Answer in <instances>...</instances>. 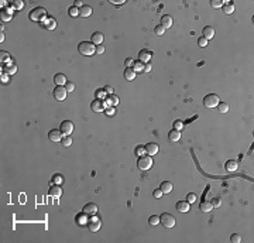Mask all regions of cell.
<instances>
[{
  "instance_id": "cell-60",
  "label": "cell",
  "mask_w": 254,
  "mask_h": 243,
  "mask_svg": "<svg viewBox=\"0 0 254 243\" xmlns=\"http://www.w3.org/2000/svg\"><path fill=\"white\" fill-rule=\"evenodd\" d=\"M6 5H7V2H3V0L0 2V6H2V7H3V6H6Z\"/></svg>"
},
{
  "instance_id": "cell-35",
  "label": "cell",
  "mask_w": 254,
  "mask_h": 243,
  "mask_svg": "<svg viewBox=\"0 0 254 243\" xmlns=\"http://www.w3.org/2000/svg\"><path fill=\"white\" fill-rule=\"evenodd\" d=\"M68 14L72 16V17H76V16L79 14V9L76 7V6H72V7H69V10H68Z\"/></svg>"
},
{
  "instance_id": "cell-40",
  "label": "cell",
  "mask_w": 254,
  "mask_h": 243,
  "mask_svg": "<svg viewBox=\"0 0 254 243\" xmlns=\"http://www.w3.org/2000/svg\"><path fill=\"white\" fill-rule=\"evenodd\" d=\"M210 6L215 7V9H217V7H222L223 6V2L222 0H212V2H210Z\"/></svg>"
},
{
  "instance_id": "cell-21",
  "label": "cell",
  "mask_w": 254,
  "mask_h": 243,
  "mask_svg": "<svg viewBox=\"0 0 254 243\" xmlns=\"http://www.w3.org/2000/svg\"><path fill=\"white\" fill-rule=\"evenodd\" d=\"M160 189L162 191V194H170V192L174 189V185H172V182H170V181H164V182H161Z\"/></svg>"
},
{
  "instance_id": "cell-30",
  "label": "cell",
  "mask_w": 254,
  "mask_h": 243,
  "mask_svg": "<svg viewBox=\"0 0 254 243\" xmlns=\"http://www.w3.org/2000/svg\"><path fill=\"white\" fill-rule=\"evenodd\" d=\"M217 108V110L220 113H226V112H229V103H226V102H219V105L216 106Z\"/></svg>"
},
{
  "instance_id": "cell-43",
  "label": "cell",
  "mask_w": 254,
  "mask_h": 243,
  "mask_svg": "<svg viewBox=\"0 0 254 243\" xmlns=\"http://www.w3.org/2000/svg\"><path fill=\"white\" fill-rule=\"evenodd\" d=\"M13 6H14V9H17V10H20V9H23V6H24V3L21 2V0H14V3H13Z\"/></svg>"
},
{
  "instance_id": "cell-29",
  "label": "cell",
  "mask_w": 254,
  "mask_h": 243,
  "mask_svg": "<svg viewBox=\"0 0 254 243\" xmlns=\"http://www.w3.org/2000/svg\"><path fill=\"white\" fill-rule=\"evenodd\" d=\"M144 62H141V61H134V64H133V69L136 71V74L137 72H141V71H144Z\"/></svg>"
},
{
  "instance_id": "cell-47",
  "label": "cell",
  "mask_w": 254,
  "mask_h": 243,
  "mask_svg": "<svg viewBox=\"0 0 254 243\" xmlns=\"http://www.w3.org/2000/svg\"><path fill=\"white\" fill-rule=\"evenodd\" d=\"M152 195H154V198H161L164 194H162V191L158 188V189H154V192H152Z\"/></svg>"
},
{
  "instance_id": "cell-37",
  "label": "cell",
  "mask_w": 254,
  "mask_h": 243,
  "mask_svg": "<svg viewBox=\"0 0 254 243\" xmlns=\"http://www.w3.org/2000/svg\"><path fill=\"white\" fill-rule=\"evenodd\" d=\"M230 242L231 243H240L241 242V236L239 233H233L230 238Z\"/></svg>"
},
{
  "instance_id": "cell-42",
  "label": "cell",
  "mask_w": 254,
  "mask_h": 243,
  "mask_svg": "<svg viewBox=\"0 0 254 243\" xmlns=\"http://www.w3.org/2000/svg\"><path fill=\"white\" fill-rule=\"evenodd\" d=\"M154 31H155V34H157V35H162V34L165 33V28H164L161 24H160V26H157V27H155V30H154Z\"/></svg>"
},
{
  "instance_id": "cell-38",
  "label": "cell",
  "mask_w": 254,
  "mask_h": 243,
  "mask_svg": "<svg viewBox=\"0 0 254 243\" xmlns=\"http://www.w3.org/2000/svg\"><path fill=\"white\" fill-rule=\"evenodd\" d=\"M52 180H54V182H55V184H58V185H61V184L64 182V177H62L61 174H55Z\"/></svg>"
},
{
  "instance_id": "cell-55",
  "label": "cell",
  "mask_w": 254,
  "mask_h": 243,
  "mask_svg": "<svg viewBox=\"0 0 254 243\" xmlns=\"http://www.w3.org/2000/svg\"><path fill=\"white\" fill-rule=\"evenodd\" d=\"M97 99H100V96H103V95H106V92H105V89H102V91H97Z\"/></svg>"
},
{
  "instance_id": "cell-58",
  "label": "cell",
  "mask_w": 254,
  "mask_h": 243,
  "mask_svg": "<svg viewBox=\"0 0 254 243\" xmlns=\"http://www.w3.org/2000/svg\"><path fill=\"white\" fill-rule=\"evenodd\" d=\"M2 82H7V74L2 76Z\"/></svg>"
},
{
  "instance_id": "cell-48",
  "label": "cell",
  "mask_w": 254,
  "mask_h": 243,
  "mask_svg": "<svg viewBox=\"0 0 254 243\" xmlns=\"http://www.w3.org/2000/svg\"><path fill=\"white\" fill-rule=\"evenodd\" d=\"M65 88H66V91H68V92H72V91L75 89V84H74V82H68Z\"/></svg>"
},
{
  "instance_id": "cell-8",
  "label": "cell",
  "mask_w": 254,
  "mask_h": 243,
  "mask_svg": "<svg viewBox=\"0 0 254 243\" xmlns=\"http://www.w3.org/2000/svg\"><path fill=\"white\" fill-rule=\"evenodd\" d=\"M100 226H102L100 220L97 219L95 215H93V218L90 220H88V229L90 230V232H97V230L100 229Z\"/></svg>"
},
{
  "instance_id": "cell-11",
  "label": "cell",
  "mask_w": 254,
  "mask_h": 243,
  "mask_svg": "<svg viewBox=\"0 0 254 243\" xmlns=\"http://www.w3.org/2000/svg\"><path fill=\"white\" fill-rule=\"evenodd\" d=\"M48 139H50L51 141H54V143L61 141L62 140V133H61V130H58V129H52V130L48 133Z\"/></svg>"
},
{
  "instance_id": "cell-15",
  "label": "cell",
  "mask_w": 254,
  "mask_h": 243,
  "mask_svg": "<svg viewBox=\"0 0 254 243\" xmlns=\"http://www.w3.org/2000/svg\"><path fill=\"white\" fill-rule=\"evenodd\" d=\"M48 194H50L51 198H60V196L62 195V189H61V185L55 184L54 187H51V188H50Z\"/></svg>"
},
{
  "instance_id": "cell-9",
  "label": "cell",
  "mask_w": 254,
  "mask_h": 243,
  "mask_svg": "<svg viewBox=\"0 0 254 243\" xmlns=\"http://www.w3.org/2000/svg\"><path fill=\"white\" fill-rule=\"evenodd\" d=\"M90 108H92V110H95V112H103L105 108H106V102H103L102 99H95V100L90 103Z\"/></svg>"
},
{
  "instance_id": "cell-44",
  "label": "cell",
  "mask_w": 254,
  "mask_h": 243,
  "mask_svg": "<svg viewBox=\"0 0 254 243\" xmlns=\"http://www.w3.org/2000/svg\"><path fill=\"white\" fill-rule=\"evenodd\" d=\"M0 60H2V62H3V61H9V60H10L9 52H6V51H2V52H0Z\"/></svg>"
},
{
  "instance_id": "cell-16",
  "label": "cell",
  "mask_w": 254,
  "mask_h": 243,
  "mask_svg": "<svg viewBox=\"0 0 254 243\" xmlns=\"http://www.w3.org/2000/svg\"><path fill=\"white\" fill-rule=\"evenodd\" d=\"M189 202L186 201H178L176 202V211L181 212V214H184V212H189Z\"/></svg>"
},
{
  "instance_id": "cell-3",
  "label": "cell",
  "mask_w": 254,
  "mask_h": 243,
  "mask_svg": "<svg viewBox=\"0 0 254 243\" xmlns=\"http://www.w3.org/2000/svg\"><path fill=\"white\" fill-rule=\"evenodd\" d=\"M137 167L143 171H147L152 167V157L148 154H143L140 155L139 160H137Z\"/></svg>"
},
{
  "instance_id": "cell-5",
  "label": "cell",
  "mask_w": 254,
  "mask_h": 243,
  "mask_svg": "<svg viewBox=\"0 0 254 243\" xmlns=\"http://www.w3.org/2000/svg\"><path fill=\"white\" fill-rule=\"evenodd\" d=\"M160 223L162 225V226H165V228H168V229H171V228H174L175 226V218L171 215V214H162L161 216H160Z\"/></svg>"
},
{
  "instance_id": "cell-28",
  "label": "cell",
  "mask_w": 254,
  "mask_h": 243,
  "mask_svg": "<svg viewBox=\"0 0 254 243\" xmlns=\"http://www.w3.org/2000/svg\"><path fill=\"white\" fill-rule=\"evenodd\" d=\"M54 82H55V85H64L66 82V78L64 74H57L54 76Z\"/></svg>"
},
{
  "instance_id": "cell-6",
  "label": "cell",
  "mask_w": 254,
  "mask_h": 243,
  "mask_svg": "<svg viewBox=\"0 0 254 243\" xmlns=\"http://www.w3.org/2000/svg\"><path fill=\"white\" fill-rule=\"evenodd\" d=\"M66 94H68V91H66V88H64L62 85H57V88L54 89V92H52V95H54V98H55L57 100H64V99H66Z\"/></svg>"
},
{
  "instance_id": "cell-17",
  "label": "cell",
  "mask_w": 254,
  "mask_h": 243,
  "mask_svg": "<svg viewBox=\"0 0 254 243\" xmlns=\"http://www.w3.org/2000/svg\"><path fill=\"white\" fill-rule=\"evenodd\" d=\"M42 24H44V27H45L47 30H54V28L57 27V21L54 17H47V19L42 21Z\"/></svg>"
},
{
  "instance_id": "cell-31",
  "label": "cell",
  "mask_w": 254,
  "mask_h": 243,
  "mask_svg": "<svg viewBox=\"0 0 254 243\" xmlns=\"http://www.w3.org/2000/svg\"><path fill=\"white\" fill-rule=\"evenodd\" d=\"M237 161H234V160H229L226 163V168H227V171H236L237 170Z\"/></svg>"
},
{
  "instance_id": "cell-20",
  "label": "cell",
  "mask_w": 254,
  "mask_h": 243,
  "mask_svg": "<svg viewBox=\"0 0 254 243\" xmlns=\"http://www.w3.org/2000/svg\"><path fill=\"white\" fill-rule=\"evenodd\" d=\"M203 37L206 38V40H210V38L215 37V28L212 26H206V27L203 28Z\"/></svg>"
},
{
  "instance_id": "cell-22",
  "label": "cell",
  "mask_w": 254,
  "mask_h": 243,
  "mask_svg": "<svg viewBox=\"0 0 254 243\" xmlns=\"http://www.w3.org/2000/svg\"><path fill=\"white\" fill-rule=\"evenodd\" d=\"M103 40H105V37H103V34L99 33V31L92 34V42L95 45H100L102 42H103Z\"/></svg>"
},
{
  "instance_id": "cell-46",
  "label": "cell",
  "mask_w": 254,
  "mask_h": 243,
  "mask_svg": "<svg viewBox=\"0 0 254 243\" xmlns=\"http://www.w3.org/2000/svg\"><path fill=\"white\" fill-rule=\"evenodd\" d=\"M182 127H184V123H182L181 120H175V122H174V129H176V130H181Z\"/></svg>"
},
{
  "instance_id": "cell-19",
  "label": "cell",
  "mask_w": 254,
  "mask_h": 243,
  "mask_svg": "<svg viewBox=\"0 0 254 243\" xmlns=\"http://www.w3.org/2000/svg\"><path fill=\"white\" fill-rule=\"evenodd\" d=\"M172 23H174V20H172L171 16L165 14V16H162V17H161V26H162L164 28H170V27H172Z\"/></svg>"
},
{
  "instance_id": "cell-23",
  "label": "cell",
  "mask_w": 254,
  "mask_h": 243,
  "mask_svg": "<svg viewBox=\"0 0 254 243\" xmlns=\"http://www.w3.org/2000/svg\"><path fill=\"white\" fill-rule=\"evenodd\" d=\"M5 72L7 75H14L17 72V66L14 65V64H11V62H7L5 65Z\"/></svg>"
},
{
  "instance_id": "cell-14",
  "label": "cell",
  "mask_w": 254,
  "mask_h": 243,
  "mask_svg": "<svg viewBox=\"0 0 254 243\" xmlns=\"http://www.w3.org/2000/svg\"><path fill=\"white\" fill-rule=\"evenodd\" d=\"M11 14H13V7H5L0 13V17L3 21H10L11 20Z\"/></svg>"
},
{
  "instance_id": "cell-53",
  "label": "cell",
  "mask_w": 254,
  "mask_h": 243,
  "mask_svg": "<svg viewBox=\"0 0 254 243\" xmlns=\"http://www.w3.org/2000/svg\"><path fill=\"white\" fill-rule=\"evenodd\" d=\"M105 92H106V94H109V95H112L113 94V88H112V86H109V85H107V86H105Z\"/></svg>"
},
{
  "instance_id": "cell-27",
  "label": "cell",
  "mask_w": 254,
  "mask_h": 243,
  "mask_svg": "<svg viewBox=\"0 0 254 243\" xmlns=\"http://www.w3.org/2000/svg\"><path fill=\"white\" fill-rule=\"evenodd\" d=\"M223 3H226V5L223 6V13L225 14H231L234 11V6L233 3H229V2H223Z\"/></svg>"
},
{
  "instance_id": "cell-2",
  "label": "cell",
  "mask_w": 254,
  "mask_h": 243,
  "mask_svg": "<svg viewBox=\"0 0 254 243\" xmlns=\"http://www.w3.org/2000/svg\"><path fill=\"white\" fill-rule=\"evenodd\" d=\"M28 17L31 21H44L47 19V10L44 7H35L30 11Z\"/></svg>"
},
{
  "instance_id": "cell-51",
  "label": "cell",
  "mask_w": 254,
  "mask_h": 243,
  "mask_svg": "<svg viewBox=\"0 0 254 243\" xmlns=\"http://www.w3.org/2000/svg\"><path fill=\"white\" fill-rule=\"evenodd\" d=\"M112 5H116V6H120V5H124L126 2L124 0H110Z\"/></svg>"
},
{
  "instance_id": "cell-33",
  "label": "cell",
  "mask_w": 254,
  "mask_h": 243,
  "mask_svg": "<svg viewBox=\"0 0 254 243\" xmlns=\"http://www.w3.org/2000/svg\"><path fill=\"white\" fill-rule=\"evenodd\" d=\"M109 100H107L106 102V105H117V103H119V98H117V96H116V95H109Z\"/></svg>"
},
{
  "instance_id": "cell-41",
  "label": "cell",
  "mask_w": 254,
  "mask_h": 243,
  "mask_svg": "<svg viewBox=\"0 0 254 243\" xmlns=\"http://www.w3.org/2000/svg\"><path fill=\"white\" fill-rule=\"evenodd\" d=\"M210 204H212V206H215V208H219V206L222 205V199H220V198H213Z\"/></svg>"
},
{
  "instance_id": "cell-39",
  "label": "cell",
  "mask_w": 254,
  "mask_h": 243,
  "mask_svg": "<svg viewBox=\"0 0 254 243\" xmlns=\"http://www.w3.org/2000/svg\"><path fill=\"white\" fill-rule=\"evenodd\" d=\"M195 201H196V195H195L194 192H191V194H188V195H186V202H189V204H194Z\"/></svg>"
},
{
  "instance_id": "cell-18",
  "label": "cell",
  "mask_w": 254,
  "mask_h": 243,
  "mask_svg": "<svg viewBox=\"0 0 254 243\" xmlns=\"http://www.w3.org/2000/svg\"><path fill=\"white\" fill-rule=\"evenodd\" d=\"M181 139V131L176 130V129H172L170 133H168V140L171 141V143H175Z\"/></svg>"
},
{
  "instance_id": "cell-13",
  "label": "cell",
  "mask_w": 254,
  "mask_h": 243,
  "mask_svg": "<svg viewBox=\"0 0 254 243\" xmlns=\"http://www.w3.org/2000/svg\"><path fill=\"white\" fill-rule=\"evenodd\" d=\"M144 149H145V153L148 155H155L158 153V144L157 143H148V144L144 146Z\"/></svg>"
},
{
  "instance_id": "cell-1",
  "label": "cell",
  "mask_w": 254,
  "mask_h": 243,
  "mask_svg": "<svg viewBox=\"0 0 254 243\" xmlns=\"http://www.w3.org/2000/svg\"><path fill=\"white\" fill-rule=\"evenodd\" d=\"M78 51L82 54V55H93L95 52H96V45L93 44L92 41H82L79 42L78 45Z\"/></svg>"
},
{
  "instance_id": "cell-57",
  "label": "cell",
  "mask_w": 254,
  "mask_h": 243,
  "mask_svg": "<svg viewBox=\"0 0 254 243\" xmlns=\"http://www.w3.org/2000/svg\"><path fill=\"white\" fill-rule=\"evenodd\" d=\"M75 6H76V7H82V0H75Z\"/></svg>"
},
{
  "instance_id": "cell-36",
  "label": "cell",
  "mask_w": 254,
  "mask_h": 243,
  "mask_svg": "<svg viewBox=\"0 0 254 243\" xmlns=\"http://www.w3.org/2000/svg\"><path fill=\"white\" fill-rule=\"evenodd\" d=\"M62 144L65 146V147H69L71 144H72V139H71V136H65V137H62Z\"/></svg>"
},
{
  "instance_id": "cell-10",
  "label": "cell",
  "mask_w": 254,
  "mask_h": 243,
  "mask_svg": "<svg viewBox=\"0 0 254 243\" xmlns=\"http://www.w3.org/2000/svg\"><path fill=\"white\" fill-rule=\"evenodd\" d=\"M82 212L85 214V215H88V216L96 215V212H97V205H96V204H86V205L83 206Z\"/></svg>"
},
{
  "instance_id": "cell-24",
  "label": "cell",
  "mask_w": 254,
  "mask_h": 243,
  "mask_svg": "<svg viewBox=\"0 0 254 243\" xmlns=\"http://www.w3.org/2000/svg\"><path fill=\"white\" fill-rule=\"evenodd\" d=\"M79 14H81L82 17H89V16L92 14V7H90V6H82V7L79 9Z\"/></svg>"
},
{
  "instance_id": "cell-26",
  "label": "cell",
  "mask_w": 254,
  "mask_h": 243,
  "mask_svg": "<svg viewBox=\"0 0 254 243\" xmlns=\"http://www.w3.org/2000/svg\"><path fill=\"white\" fill-rule=\"evenodd\" d=\"M124 78L127 81H133L134 78H136V71L133 69V68H126L124 71Z\"/></svg>"
},
{
  "instance_id": "cell-54",
  "label": "cell",
  "mask_w": 254,
  "mask_h": 243,
  "mask_svg": "<svg viewBox=\"0 0 254 243\" xmlns=\"http://www.w3.org/2000/svg\"><path fill=\"white\" fill-rule=\"evenodd\" d=\"M150 71H151V64L147 62V64L144 65V72H150Z\"/></svg>"
},
{
  "instance_id": "cell-49",
  "label": "cell",
  "mask_w": 254,
  "mask_h": 243,
  "mask_svg": "<svg viewBox=\"0 0 254 243\" xmlns=\"http://www.w3.org/2000/svg\"><path fill=\"white\" fill-rule=\"evenodd\" d=\"M145 153V149L144 147H137L136 149V155H143Z\"/></svg>"
},
{
  "instance_id": "cell-50",
  "label": "cell",
  "mask_w": 254,
  "mask_h": 243,
  "mask_svg": "<svg viewBox=\"0 0 254 243\" xmlns=\"http://www.w3.org/2000/svg\"><path fill=\"white\" fill-rule=\"evenodd\" d=\"M124 64H126V68H131V65L134 64V61L131 60V58H127V60L124 61Z\"/></svg>"
},
{
  "instance_id": "cell-59",
  "label": "cell",
  "mask_w": 254,
  "mask_h": 243,
  "mask_svg": "<svg viewBox=\"0 0 254 243\" xmlns=\"http://www.w3.org/2000/svg\"><path fill=\"white\" fill-rule=\"evenodd\" d=\"M0 41H2V42L5 41V34H3V33H2V35H0Z\"/></svg>"
},
{
  "instance_id": "cell-25",
  "label": "cell",
  "mask_w": 254,
  "mask_h": 243,
  "mask_svg": "<svg viewBox=\"0 0 254 243\" xmlns=\"http://www.w3.org/2000/svg\"><path fill=\"white\" fill-rule=\"evenodd\" d=\"M199 209H200V212H210V211L213 209V206H212V204H210V202L203 201V202H200Z\"/></svg>"
},
{
  "instance_id": "cell-45",
  "label": "cell",
  "mask_w": 254,
  "mask_h": 243,
  "mask_svg": "<svg viewBox=\"0 0 254 243\" xmlns=\"http://www.w3.org/2000/svg\"><path fill=\"white\" fill-rule=\"evenodd\" d=\"M198 44H199V47H206V45H208V40L205 37H200L198 40Z\"/></svg>"
},
{
  "instance_id": "cell-34",
  "label": "cell",
  "mask_w": 254,
  "mask_h": 243,
  "mask_svg": "<svg viewBox=\"0 0 254 243\" xmlns=\"http://www.w3.org/2000/svg\"><path fill=\"white\" fill-rule=\"evenodd\" d=\"M148 223L152 225V226H157V225L160 223V216H157V215L150 216V218H148Z\"/></svg>"
},
{
  "instance_id": "cell-4",
  "label": "cell",
  "mask_w": 254,
  "mask_h": 243,
  "mask_svg": "<svg viewBox=\"0 0 254 243\" xmlns=\"http://www.w3.org/2000/svg\"><path fill=\"white\" fill-rule=\"evenodd\" d=\"M219 102H220V99H219V96L215 95V94L206 95V96L203 98V105H205L206 108H209V109L216 108L217 105H219Z\"/></svg>"
},
{
  "instance_id": "cell-56",
  "label": "cell",
  "mask_w": 254,
  "mask_h": 243,
  "mask_svg": "<svg viewBox=\"0 0 254 243\" xmlns=\"http://www.w3.org/2000/svg\"><path fill=\"white\" fill-rule=\"evenodd\" d=\"M106 113H107V115H109V116H112V115L115 113V109H113V108H109V109H107V110H106Z\"/></svg>"
},
{
  "instance_id": "cell-32",
  "label": "cell",
  "mask_w": 254,
  "mask_h": 243,
  "mask_svg": "<svg viewBox=\"0 0 254 243\" xmlns=\"http://www.w3.org/2000/svg\"><path fill=\"white\" fill-rule=\"evenodd\" d=\"M86 216L88 215H85V214H81V215H78L76 216V222H78V225H81V226H82V225H88V220H86Z\"/></svg>"
},
{
  "instance_id": "cell-52",
  "label": "cell",
  "mask_w": 254,
  "mask_h": 243,
  "mask_svg": "<svg viewBox=\"0 0 254 243\" xmlns=\"http://www.w3.org/2000/svg\"><path fill=\"white\" fill-rule=\"evenodd\" d=\"M103 52H105V47H103V45H96V54H103Z\"/></svg>"
},
{
  "instance_id": "cell-7",
  "label": "cell",
  "mask_w": 254,
  "mask_h": 243,
  "mask_svg": "<svg viewBox=\"0 0 254 243\" xmlns=\"http://www.w3.org/2000/svg\"><path fill=\"white\" fill-rule=\"evenodd\" d=\"M60 130H61V133H62V134L71 136V133L74 131V123H72V122H69V120H64L62 123H61Z\"/></svg>"
},
{
  "instance_id": "cell-12",
  "label": "cell",
  "mask_w": 254,
  "mask_h": 243,
  "mask_svg": "<svg viewBox=\"0 0 254 243\" xmlns=\"http://www.w3.org/2000/svg\"><path fill=\"white\" fill-rule=\"evenodd\" d=\"M151 51H148V50H141V51L139 52V61H141V62H144V64H147V62H150V60H151Z\"/></svg>"
}]
</instances>
